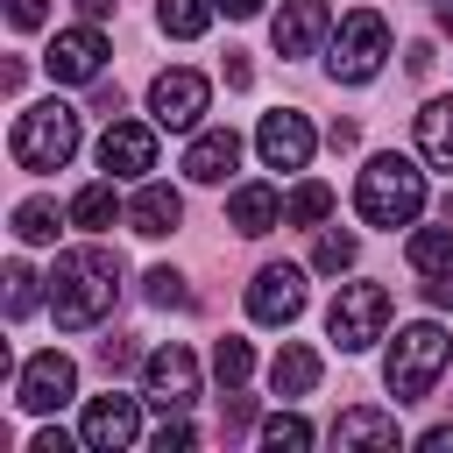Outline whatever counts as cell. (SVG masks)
<instances>
[{"instance_id":"obj_37","label":"cell","mask_w":453,"mask_h":453,"mask_svg":"<svg viewBox=\"0 0 453 453\" xmlns=\"http://www.w3.org/2000/svg\"><path fill=\"white\" fill-rule=\"evenodd\" d=\"M99 361H106V375H113V368H127V361H134V347H127V340H106V347H99Z\"/></svg>"},{"instance_id":"obj_33","label":"cell","mask_w":453,"mask_h":453,"mask_svg":"<svg viewBox=\"0 0 453 453\" xmlns=\"http://www.w3.org/2000/svg\"><path fill=\"white\" fill-rule=\"evenodd\" d=\"M7 21L14 28H42L50 21V0H7Z\"/></svg>"},{"instance_id":"obj_5","label":"cell","mask_w":453,"mask_h":453,"mask_svg":"<svg viewBox=\"0 0 453 453\" xmlns=\"http://www.w3.org/2000/svg\"><path fill=\"white\" fill-rule=\"evenodd\" d=\"M382 57H389V21H382L375 7H354V14L333 28V42H326V71H333L340 85H368V78L382 71Z\"/></svg>"},{"instance_id":"obj_9","label":"cell","mask_w":453,"mask_h":453,"mask_svg":"<svg viewBox=\"0 0 453 453\" xmlns=\"http://www.w3.org/2000/svg\"><path fill=\"white\" fill-rule=\"evenodd\" d=\"M142 396L156 403V411H191L198 403V361H191V347H156L149 361H142Z\"/></svg>"},{"instance_id":"obj_24","label":"cell","mask_w":453,"mask_h":453,"mask_svg":"<svg viewBox=\"0 0 453 453\" xmlns=\"http://www.w3.org/2000/svg\"><path fill=\"white\" fill-rule=\"evenodd\" d=\"M57 226H64V219H57V205H50V198H21V205H14V241L50 248V241H57Z\"/></svg>"},{"instance_id":"obj_25","label":"cell","mask_w":453,"mask_h":453,"mask_svg":"<svg viewBox=\"0 0 453 453\" xmlns=\"http://www.w3.org/2000/svg\"><path fill=\"white\" fill-rule=\"evenodd\" d=\"M113 212H120L113 177H99V184H85V191L71 198V219H78V226H92V234H99V226H113Z\"/></svg>"},{"instance_id":"obj_31","label":"cell","mask_w":453,"mask_h":453,"mask_svg":"<svg viewBox=\"0 0 453 453\" xmlns=\"http://www.w3.org/2000/svg\"><path fill=\"white\" fill-rule=\"evenodd\" d=\"M142 283H149V304H191V290H184L177 269H149Z\"/></svg>"},{"instance_id":"obj_6","label":"cell","mask_w":453,"mask_h":453,"mask_svg":"<svg viewBox=\"0 0 453 453\" xmlns=\"http://www.w3.org/2000/svg\"><path fill=\"white\" fill-rule=\"evenodd\" d=\"M382 326H389V290H382V283H340V297H333V311H326V333L340 340V354L375 347Z\"/></svg>"},{"instance_id":"obj_27","label":"cell","mask_w":453,"mask_h":453,"mask_svg":"<svg viewBox=\"0 0 453 453\" xmlns=\"http://www.w3.org/2000/svg\"><path fill=\"white\" fill-rule=\"evenodd\" d=\"M354 255H361V241L340 234V226H326L319 248H311V269H319V276H340V269H354Z\"/></svg>"},{"instance_id":"obj_10","label":"cell","mask_w":453,"mask_h":453,"mask_svg":"<svg viewBox=\"0 0 453 453\" xmlns=\"http://www.w3.org/2000/svg\"><path fill=\"white\" fill-rule=\"evenodd\" d=\"M78 439H85L92 453H127V446L142 439V396H120V389L92 396V403H85V425H78Z\"/></svg>"},{"instance_id":"obj_29","label":"cell","mask_w":453,"mask_h":453,"mask_svg":"<svg viewBox=\"0 0 453 453\" xmlns=\"http://www.w3.org/2000/svg\"><path fill=\"white\" fill-rule=\"evenodd\" d=\"M248 368H255L248 340H219V347H212V375H219V389H241V382H248Z\"/></svg>"},{"instance_id":"obj_3","label":"cell","mask_w":453,"mask_h":453,"mask_svg":"<svg viewBox=\"0 0 453 453\" xmlns=\"http://www.w3.org/2000/svg\"><path fill=\"white\" fill-rule=\"evenodd\" d=\"M453 361V340L432 326V319H418V326H403L396 340H389V361H382V382H389V396L396 403H418V396H432V382H439V368Z\"/></svg>"},{"instance_id":"obj_2","label":"cell","mask_w":453,"mask_h":453,"mask_svg":"<svg viewBox=\"0 0 453 453\" xmlns=\"http://www.w3.org/2000/svg\"><path fill=\"white\" fill-rule=\"evenodd\" d=\"M354 212H361L368 226H411V219L425 212V170H418L411 156H396V149L368 156L361 177H354Z\"/></svg>"},{"instance_id":"obj_23","label":"cell","mask_w":453,"mask_h":453,"mask_svg":"<svg viewBox=\"0 0 453 453\" xmlns=\"http://www.w3.org/2000/svg\"><path fill=\"white\" fill-rule=\"evenodd\" d=\"M212 14H219V0H156V21H163V35H177V42L205 35V28H212Z\"/></svg>"},{"instance_id":"obj_8","label":"cell","mask_w":453,"mask_h":453,"mask_svg":"<svg viewBox=\"0 0 453 453\" xmlns=\"http://www.w3.org/2000/svg\"><path fill=\"white\" fill-rule=\"evenodd\" d=\"M205 106H212V85L198 78V71H156V85H149V113H156V127H170V134H184V127H198L205 120Z\"/></svg>"},{"instance_id":"obj_36","label":"cell","mask_w":453,"mask_h":453,"mask_svg":"<svg viewBox=\"0 0 453 453\" xmlns=\"http://www.w3.org/2000/svg\"><path fill=\"white\" fill-rule=\"evenodd\" d=\"M28 453H71V439H64V432H57V425H42V432H35V439H28Z\"/></svg>"},{"instance_id":"obj_17","label":"cell","mask_w":453,"mask_h":453,"mask_svg":"<svg viewBox=\"0 0 453 453\" xmlns=\"http://www.w3.org/2000/svg\"><path fill=\"white\" fill-rule=\"evenodd\" d=\"M177 219H184V198H177L170 184L142 177V191L127 198V226H134L142 241H163V234H177Z\"/></svg>"},{"instance_id":"obj_41","label":"cell","mask_w":453,"mask_h":453,"mask_svg":"<svg viewBox=\"0 0 453 453\" xmlns=\"http://www.w3.org/2000/svg\"><path fill=\"white\" fill-rule=\"evenodd\" d=\"M226 396H234V389H226ZM248 418H255V411H248V396H234V403H226V432H241Z\"/></svg>"},{"instance_id":"obj_14","label":"cell","mask_w":453,"mask_h":453,"mask_svg":"<svg viewBox=\"0 0 453 453\" xmlns=\"http://www.w3.org/2000/svg\"><path fill=\"white\" fill-rule=\"evenodd\" d=\"M99 170H106V177H142V170H156V127H149V120H106V134H99Z\"/></svg>"},{"instance_id":"obj_13","label":"cell","mask_w":453,"mask_h":453,"mask_svg":"<svg viewBox=\"0 0 453 453\" xmlns=\"http://www.w3.org/2000/svg\"><path fill=\"white\" fill-rule=\"evenodd\" d=\"M50 78L57 85H92L99 78V64H106V35H99V21H78V28H57V42H50Z\"/></svg>"},{"instance_id":"obj_15","label":"cell","mask_w":453,"mask_h":453,"mask_svg":"<svg viewBox=\"0 0 453 453\" xmlns=\"http://www.w3.org/2000/svg\"><path fill=\"white\" fill-rule=\"evenodd\" d=\"M276 50L283 57H311L319 42H333V7L326 0H283V14H276Z\"/></svg>"},{"instance_id":"obj_12","label":"cell","mask_w":453,"mask_h":453,"mask_svg":"<svg viewBox=\"0 0 453 453\" xmlns=\"http://www.w3.org/2000/svg\"><path fill=\"white\" fill-rule=\"evenodd\" d=\"M255 149H262V163H269V170H304V163H311V149H319V134H311V120H304L297 106H276V113H262Z\"/></svg>"},{"instance_id":"obj_43","label":"cell","mask_w":453,"mask_h":453,"mask_svg":"<svg viewBox=\"0 0 453 453\" xmlns=\"http://www.w3.org/2000/svg\"><path fill=\"white\" fill-rule=\"evenodd\" d=\"M439 28H446V35H453V0H439Z\"/></svg>"},{"instance_id":"obj_19","label":"cell","mask_w":453,"mask_h":453,"mask_svg":"<svg viewBox=\"0 0 453 453\" xmlns=\"http://www.w3.org/2000/svg\"><path fill=\"white\" fill-rule=\"evenodd\" d=\"M333 446H340V453H347V446H375V453H389V446H396V411H375V403L340 411V418H333Z\"/></svg>"},{"instance_id":"obj_26","label":"cell","mask_w":453,"mask_h":453,"mask_svg":"<svg viewBox=\"0 0 453 453\" xmlns=\"http://www.w3.org/2000/svg\"><path fill=\"white\" fill-rule=\"evenodd\" d=\"M326 212H333V184H297L283 198V226H319Z\"/></svg>"},{"instance_id":"obj_39","label":"cell","mask_w":453,"mask_h":453,"mask_svg":"<svg viewBox=\"0 0 453 453\" xmlns=\"http://www.w3.org/2000/svg\"><path fill=\"white\" fill-rule=\"evenodd\" d=\"M71 7H78V21H106L120 0H71Z\"/></svg>"},{"instance_id":"obj_7","label":"cell","mask_w":453,"mask_h":453,"mask_svg":"<svg viewBox=\"0 0 453 453\" xmlns=\"http://www.w3.org/2000/svg\"><path fill=\"white\" fill-rule=\"evenodd\" d=\"M78 396V361L71 354H57V347H42V354H28L21 361V375H14V403L21 411H57V403H71Z\"/></svg>"},{"instance_id":"obj_30","label":"cell","mask_w":453,"mask_h":453,"mask_svg":"<svg viewBox=\"0 0 453 453\" xmlns=\"http://www.w3.org/2000/svg\"><path fill=\"white\" fill-rule=\"evenodd\" d=\"M311 439H319V432H311L297 411H276V418H262V446H276V453H283V446L297 453V446H311Z\"/></svg>"},{"instance_id":"obj_20","label":"cell","mask_w":453,"mask_h":453,"mask_svg":"<svg viewBox=\"0 0 453 453\" xmlns=\"http://www.w3.org/2000/svg\"><path fill=\"white\" fill-rule=\"evenodd\" d=\"M269 389H276V396H311V389H319V354H311L304 340H283L276 361H269Z\"/></svg>"},{"instance_id":"obj_4","label":"cell","mask_w":453,"mask_h":453,"mask_svg":"<svg viewBox=\"0 0 453 453\" xmlns=\"http://www.w3.org/2000/svg\"><path fill=\"white\" fill-rule=\"evenodd\" d=\"M7 149H14V163H21V170H64V163L78 156V113H71L64 99L21 106V120H14V134H7Z\"/></svg>"},{"instance_id":"obj_1","label":"cell","mask_w":453,"mask_h":453,"mask_svg":"<svg viewBox=\"0 0 453 453\" xmlns=\"http://www.w3.org/2000/svg\"><path fill=\"white\" fill-rule=\"evenodd\" d=\"M113 297H120V255H113V248L85 241V248H64V255H57V269H50V319H57L64 333L99 326V319L113 311Z\"/></svg>"},{"instance_id":"obj_32","label":"cell","mask_w":453,"mask_h":453,"mask_svg":"<svg viewBox=\"0 0 453 453\" xmlns=\"http://www.w3.org/2000/svg\"><path fill=\"white\" fill-rule=\"evenodd\" d=\"M184 446H191V425L170 411V418H163V432H156V453H184Z\"/></svg>"},{"instance_id":"obj_38","label":"cell","mask_w":453,"mask_h":453,"mask_svg":"<svg viewBox=\"0 0 453 453\" xmlns=\"http://www.w3.org/2000/svg\"><path fill=\"white\" fill-rule=\"evenodd\" d=\"M418 446H425V453H453V425H432Z\"/></svg>"},{"instance_id":"obj_11","label":"cell","mask_w":453,"mask_h":453,"mask_svg":"<svg viewBox=\"0 0 453 453\" xmlns=\"http://www.w3.org/2000/svg\"><path fill=\"white\" fill-rule=\"evenodd\" d=\"M297 311H304V269H297V262L255 269V283H248V319H255V326H290Z\"/></svg>"},{"instance_id":"obj_18","label":"cell","mask_w":453,"mask_h":453,"mask_svg":"<svg viewBox=\"0 0 453 453\" xmlns=\"http://www.w3.org/2000/svg\"><path fill=\"white\" fill-rule=\"evenodd\" d=\"M226 226L234 234H276L283 226V198L269 191V184H234V198H226Z\"/></svg>"},{"instance_id":"obj_34","label":"cell","mask_w":453,"mask_h":453,"mask_svg":"<svg viewBox=\"0 0 453 453\" xmlns=\"http://www.w3.org/2000/svg\"><path fill=\"white\" fill-rule=\"evenodd\" d=\"M226 85H234V92H241V85H255V64H248L241 50H226Z\"/></svg>"},{"instance_id":"obj_28","label":"cell","mask_w":453,"mask_h":453,"mask_svg":"<svg viewBox=\"0 0 453 453\" xmlns=\"http://www.w3.org/2000/svg\"><path fill=\"white\" fill-rule=\"evenodd\" d=\"M42 304V276L28 262H7V319H28Z\"/></svg>"},{"instance_id":"obj_35","label":"cell","mask_w":453,"mask_h":453,"mask_svg":"<svg viewBox=\"0 0 453 453\" xmlns=\"http://www.w3.org/2000/svg\"><path fill=\"white\" fill-rule=\"evenodd\" d=\"M92 106H99V113L113 120V113H120V85H106V78H92Z\"/></svg>"},{"instance_id":"obj_42","label":"cell","mask_w":453,"mask_h":453,"mask_svg":"<svg viewBox=\"0 0 453 453\" xmlns=\"http://www.w3.org/2000/svg\"><path fill=\"white\" fill-rule=\"evenodd\" d=\"M219 7H226L234 21H255V14H262V0H219Z\"/></svg>"},{"instance_id":"obj_21","label":"cell","mask_w":453,"mask_h":453,"mask_svg":"<svg viewBox=\"0 0 453 453\" xmlns=\"http://www.w3.org/2000/svg\"><path fill=\"white\" fill-rule=\"evenodd\" d=\"M418 156L432 170H453V92L425 99V113H418Z\"/></svg>"},{"instance_id":"obj_16","label":"cell","mask_w":453,"mask_h":453,"mask_svg":"<svg viewBox=\"0 0 453 453\" xmlns=\"http://www.w3.org/2000/svg\"><path fill=\"white\" fill-rule=\"evenodd\" d=\"M241 163V134L234 127H198L184 149V177L191 184H226V170Z\"/></svg>"},{"instance_id":"obj_40","label":"cell","mask_w":453,"mask_h":453,"mask_svg":"<svg viewBox=\"0 0 453 453\" xmlns=\"http://www.w3.org/2000/svg\"><path fill=\"white\" fill-rule=\"evenodd\" d=\"M326 142H333V149H354L361 134H354V120H333V127H326Z\"/></svg>"},{"instance_id":"obj_22","label":"cell","mask_w":453,"mask_h":453,"mask_svg":"<svg viewBox=\"0 0 453 453\" xmlns=\"http://www.w3.org/2000/svg\"><path fill=\"white\" fill-rule=\"evenodd\" d=\"M411 269H418V276H453V219L411 234Z\"/></svg>"}]
</instances>
